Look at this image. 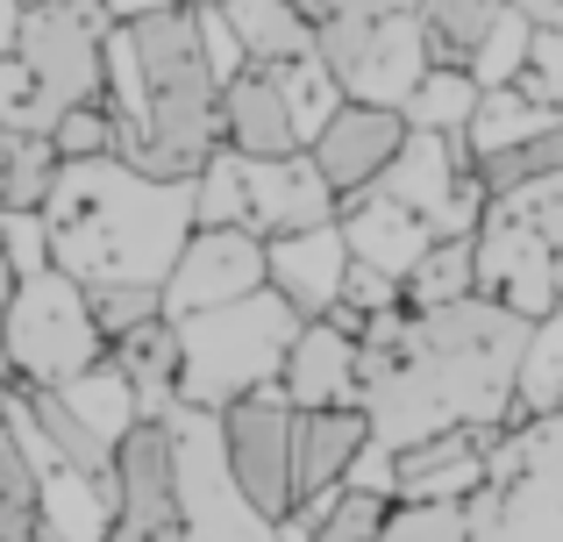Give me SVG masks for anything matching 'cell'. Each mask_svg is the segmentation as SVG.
I'll return each mask as SVG.
<instances>
[{"label":"cell","instance_id":"1","mask_svg":"<svg viewBox=\"0 0 563 542\" xmlns=\"http://www.w3.org/2000/svg\"><path fill=\"white\" fill-rule=\"evenodd\" d=\"M528 321L478 300L407 314L385 307L357 329V378L378 450H407L450 429H499L514 435V392H521Z\"/></svg>","mask_w":563,"mask_h":542},{"label":"cell","instance_id":"2","mask_svg":"<svg viewBox=\"0 0 563 542\" xmlns=\"http://www.w3.org/2000/svg\"><path fill=\"white\" fill-rule=\"evenodd\" d=\"M51 265L93 286H165L192 243V186H165L129 172L122 157L65 165L43 200Z\"/></svg>","mask_w":563,"mask_h":542},{"label":"cell","instance_id":"3","mask_svg":"<svg viewBox=\"0 0 563 542\" xmlns=\"http://www.w3.org/2000/svg\"><path fill=\"white\" fill-rule=\"evenodd\" d=\"M143 71V143L122 157L129 172L165 186H192L200 165L221 151V79L207 65L200 8H165L129 22Z\"/></svg>","mask_w":563,"mask_h":542},{"label":"cell","instance_id":"4","mask_svg":"<svg viewBox=\"0 0 563 542\" xmlns=\"http://www.w3.org/2000/svg\"><path fill=\"white\" fill-rule=\"evenodd\" d=\"M307 321L278 300L272 286L250 292L235 307H214V314H186L179 343H186V386L179 407L192 414H221V407L250 400V392H272L278 372H286L292 343H300Z\"/></svg>","mask_w":563,"mask_h":542},{"label":"cell","instance_id":"5","mask_svg":"<svg viewBox=\"0 0 563 542\" xmlns=\"http://www.w3.org/2000/svg\"><path fill=\"white\" fill-rule=\"evenodd\" d=\"M108 343L93 329L86 286L65 272H43L14 286V307L0 321V386H79L86 372H100Z\"/></svg>","mask_w":563,"mask_h":542},{"label":"cell","instance_id":"6","mask_svg":"<svg viewBox=\"0 0 563 542\" xmlns=\"http://www.w3.org/2000/svg\"><path fill=\"white\" fill-rule=\"evenodd\" d=\"M221 435V472H229L235 500L250 507V521L264 529H286L300 515V407L286 392H250V400L221 407L214 414Z\"/></svg>","mask_w":563,"mask_h":542},{"label":"cell","instance_id":"7","mask_svg":"<svg viewBox=\"0 0 563 542\" xmlns=\"http://www.w3.org/2000/svg\"><path fill=\"white\" fill-rule=\"evenodd\" d=\"M108 14L93 0H43L22 22V71L36 79L43 108H108Z\"/></svg>","mask_w":563,"mask_h":542},{"label":"cell","instance_id":"8","mask_svg":"<svg viewBox=\"0 0 563 542\" xmlns=\"http://www.w3.org/2000/svg\"><path fill=\"white\" fill-rule=\"evenodd\" d=\"M314 57L335 71L343 100L364 108H393L407 114L413 86L428 79V43H421V14H357V22H329L314 29Z\"/></svg>","mask_w":563,"mask_h":542},{"label":"cell","instance_id":"9","mask_svg":"<svg viewBox=\"0 0 563 542\" xmlns=\"http://www.w3.org/2000/svg\"><path fill=\"white\" fill-rule=\"evenodd\" d=\"M186 529V457L172 421H136L114 443V535Z\"/></svg>","mask_w":563,"mask_h":542},{"label":"cell","instance_id":"10","mask_svg":"<svg viewBox=\"0 0 563 542\" xmlns=\"http://www.w3.org/2000/svg\"><path fill=\"white\" fill-rule=\"evenodd\" d=\"M264 286H272V243L257 229H192V243L165 278V314H214V307H235Z\"/></svg>","mask_w":563,"mask_h":542},{"label":"cell","instance_id":"11","mask_svg":"<svg viewBox=\"0 0 563 542\" xmlns=\"http://www.w3.org/2000/svg\"><path fill=\"white\" fill-rule=\"evenodd\" d=\"M407 114H393V108H364V100H343L335 108V122L321 129L314 143H307V157L321 165V179H329V193L335 200H357V193H372V186L393 172V157L407 151Z\"/></svg>","mask_w":563,"mask_h":542},{"label":"cell","instance_id":"12","mask_svg":"<svg viewBox=\"0 0 563 542\" xmlns=\"http://www.w3.org/2000/svg\"><path fill=\"white\" fill-rule=\"evenodd\" d=\"M478 292L536 329V321L556 314V251L536 243L528 229L485 214V229H478Z\"/></svg>","mask_w":563,"mask_h":542},{"label":"cell","instance_id":"13","mask_svg":"<svg viewBox=\"0 0 563 542\" xmlns=\"http://www.w3.org/2000/svg\"><path fill=\"white\" fill-rule=\"evenodd\" d=\"M250 229H257L264 243L278 236H307V229H329L335 214H343V200L329 193V179H321L314 157H264V165H250Z\"/></svg>","mask_w":563,"mask_h":542},{"label":"cell","instance_id":"14","mask_svg":"<svg viewBox=\"0 0 563 542\" xmlns=\"http://www.w3.org/2000/svg\"><path fill=\"white\" fill-rule=\"evenodd\" d=\"M343 278H350L343 222L272 243V292H278V300H286L300 321H329L335 307H343Z\"/></svg>","mask_w":563,"mask_h":542},{"label":"cell","instance_id":"15","mask_svg":"<svg viewBox=\"0 0 563 542\" xmlns=\"http://www.w3.org/2000/svg\"><path fill=\"white\" fill-rule=\"evenodd\" d=\"M278 392H286L300 414H314V407H364L357 335H350L343 321H307L292 357H286V372H278Z\"/></svg>","mask_w":563,"mask_h":542},{"label":"cell","instance_id":"16","mask_svg":"<svg viewBox=\"0 0 563 542\" xmlns=\"http://www.w3.org/2000/svg\"><path fill=\"white\" fill-rule=\"evenodd\" d=\"M221 151L250 157V165L307 151V136H300V122H292L286 93L272 86V71H243V79L221 86Z\"/></svg>","mask_w":563,"mask_h":542},{"label":"cell","instance_id":"17","mask_svg":"<svg viewBox=\"0 0 563 542\" xmlns=\"http://www.w3.org/2000/svg\"><path fill=\"white\" fill-rule=\"evenodd\" d=\"M343 243H350V265H364V272H385V278H399L407 286V272L428 257V222L421 214H407L399 200H385V193H357V200H343Z\"/></svg>","mask_w":563,"mask_h":542},{"label":"cell","instance_id":"18","mask_svg":"<svg viewBox=\"0 0 563 542\" xmlns=\"http://www.w3.org/2000/svg\"><path fill=\"white\" fill-rule=\"evenodd\" d=\"M108 372L136 392V421H165L179 407V386H186V343H179V321L157 314L143 321L136 335L108 350Z\"/></svg>","mask_w":563,"mask_h":542},{"label":"cell","instance_id":"19","mask_svg":"<svg viewBox=\"0 0 563 542\" xmlns=\"http://www.w3.org/2000/svg\"><path fill=\"white\" fill-rule=\"evenodd\" d=\"M372 450V414L364 407H314L300 414V500L343 493Z\"/></svg>","mask_w":563,"mask_h":542},{"label":"cell","instance_id":"20","mask_svg":"<svg viewBox=\"0 0 563 542\" xmlns=\"http://www.w3.org/2000/svg\"><path fill=\"white\" fill-rule=\"evenodd\" d=\"M221 22L235 29V51H243L250 71H278L292 57H314V29L292 0H229Z\"/></svg>","mask_w":563,"mask_h":542},{"label":"cell","instance_id":"21","mask_svg":"<svg viewBox=\"0 0 563 542\" xmlns=\"http://www.w3.org/2000/svg\"><path fill=\"white\" fill-rule=\"evenodd\" d=\"M550 129H563V114L521 79V86H499V93H485L464 136H471V151H478V157H499V151H514V143L550 136Z\"/></svg>","mask_w":563,"mask_h":542},{"label":"cell","instance_id":"22","mask_svg":"<svg viewBox=\"0 0 563 542\" xmlns=\"http://www.w3.org/2000/svg\"><path fill=\"white\" fill-rule=\"evenodd\" d=\"M464 300H478V236L428 243V257L399 286V307L407 314H442V307H464Z\"/></svg>","mask_w":563,"mask_h":542},{"label":"cell","instance_id":"23","mask_svg":"<svg viewBox=\"0 0 563 542\" xmlns=\"http://www.w3.org/2000/svg\"><path fill=\"white\" fill-rule=\"evenodd\" d=\"M507 0H428L421 8V43H428V65L442 71H471L485 51V36L499 29Z\"/></svg>","mask_w":563,"mask_h":542},{"label":"cell","instance_id":"24","mask_svg":"<svg viewBox=\"0 0 563 542\" xmlns=\"http://www.w3.org/2000/svg\"><path fill=\"white\" fill-rule=\"evenodd\" d=\"M0 542H43V472L8 407H0Z\"/></svg>","mask_w":563,"mask_h":542},{"label":"cell","instance_id":"25","mask_svg":"<svg viewBox=\"0 0 563 542\" xmlns=\"http://www.w3.org/2000/svg\"><path fill=\"white\" fill-rule=\"evenodd\" d=\"M542 414H563V307L528 329L521 392H514V429H528V421H542Z\"/></svg>","mask_w":563,"mask_h":542},{"label":"cell","instance_id":"26","mask_svg":"<svg viewBox=\"0 0 563 542\" xmlns=\"http://www.w3.org/2000/svg\"><path fill=\"white\" fill-rule=\"evenodd\" d=\"M478 100H485V86L471 79V71H442L435 65L407 100V129H421V136H464L471 114H478Z\"/></svg>","mask_w":563,"mask_h":542},{"label":"cell","instance_id":"27","mask_svg":"<svg viewBox=\"0 0 563 542\" xmlns=\"http://www.w3.org/2000/svg\"><path fill=\"white\" fill-rule=\"evenodd\" d=\"M192 229H250V172L235 151H214L192 179Z\"/></svg>","mask_w":563,"mask_h":542},{"label":"cell","instance_id":"28","mask_svg":"<svg viewBox=\"0 0 563 542\" xmlns=\"http://www.w3.org/2000/svg\"><path fill=\"white\" fill-rule=\"evenodd\" d=\"M272 86L286 93V108H292V122H300L307 143H314L321 129L335 122V108H343V86H335V71L321 65V57H292V65H278Z\"/></svg>","mask_w":563,"mask_h":542},{"label":"cell","instance_id":"29","mask_svg":"<svg viewBox=\"0 0 563 542\" xmlns=\"http://www.w3.org/2000/svg\"><path fill=\"white\" fill-rule=\"evenodd\" d=\"M556 172H563V129H550V136H536V143H514V151H499V157H478V186L493 200L521 193V186H536V179H556Z\"/></svg>","mask_w":563,"mask_h":542},{"label":"cell","instance_id":"30","mask_svg":"<svg viewBox=\"0 0 563 542\" xmlns=\"http://www.w3.org/2000/svg\"><path fill=\"white\" fill-rule=\"evenodd\" d=\"M528 51H536V22H528V14L507 0V14H499V29L485 36V51H478V65H471V79H478L485 93H499V86H521Z\"/></svg>","mask_w":563,"mask_h":542},{"label":"cell","instance_id":"31","mask_svg":"<svg viewBox=\"0 0 563 542\" xmlns=\"http://www.w3.org/2000/svg\"><path fill=\"white\" fill-rule=\"evenodd\" d=\"M86 307H93V329H100V343H122V335H136L143 321H157L165 314V286H93L86 292Z\"/></svg>","mask_w":563,"mask_h":542},{"label":"cell","instance_id":"32","mask_svg":"<svg viewBox=\"0 0 563 542\" xmlns=\"http://www.w3.org/2000/svg\"><path fill=\"white\" fill-rule=\"evenodd\" d=\"M485 214H499V222L528 229L536 243H550V251H563V172H556V179H536V186H521V193H507V200H493Z\"/></svg>","mask_w":563,"mask_h":542},{"label":"cell","instance_id":"33","mask_svg":"<svg viewBox=\"0 0 563 542\" xmlns=\"http://www.w3.org/2000/svg\"><path fill=\"white\" fill-rule=\"evenodd\" d=\"M0 265H8L14 278H43V272H57V265H51V229H43V214H14V208H0Z\"/></svg>","mask_w":563,"mask_h":542},{"label":"cell","instance_id":"34","mask_svg":"<svg viewBox=\"0 0 563 542\" xmlns=\"http://www.w3.org/2000/svg\"><path fill=\"white\" fill-rule=\"evenodd\" d=\"M51 151L65 157V165H93V157H114V114H108V108H71V114H57Z\"/></svg>","mask_w":563,"mask_h":542},{"label":"cell","instance_id":"35","mask_svg":"<svg viewBox=\"0 0 563 542\" xmlns=\"http://www.w3.org/2000/svg\"><path fill=\"white\" fill-rule=\"evenodd\" d=\"M307 14V29H329V22H357V14H385V0H292Z\"/></svg>","mask_w":563,"mask_h":542},{"label":"cell","instance_id":"36","mask_svg":"<svg viewBox=\"0 0 563 542\" xmlns=\"http://www.w3.org/2000/svg\"><path fill=\"white\" fill-rule=\"evenodd\" d=\"M108 22H143V14H165V8H179V0H93Z\"/></svg>","mask_w":563,"mask_h":542},{"label":"cell","instance_id":"37","mask_svg":"<svg viewBox=\"0 0 563 542\" xmlns=\"http://www.w3.org/2000/svg\"><path fill=\"white\" fill-rule=\"evenodd\" d=\"M22 22H29V0H0V57L22 51Z\"/></svg>","mask_w":563,"mask_h":542},{"label":"cell","instance_id":"38","mask_svg":"<svg viewBox=\"0 0 563 542\" xmlns=\"http://www.w3.org/2000/svg\"><path fill=\"white\" fill-rule=\"evenodd\" d=\"M514 8H521L536 29H563V0H514Z\"/></svg>","mask_w":563,"mask_h":542},{"label":"cell","instance_id":"39","mask_svg":"<svg viewBox=\"0 0 563 542\" xmlns=\"http://www.w3.org/2000/svg\"><path fill=\"white\" fill-rule=\"evenodd\" d=\"M108 542H192V521H186V529H165V535H114L108 529Z\"/></svg>","mask_w":563,"mask_h":542},{"label":"cell","instance_id":"40","mask_svg":"<svg viewBox=\"0 0 563 542\" xmlns=\"http://www.w3.org/2000/svg\"><path fill=\"white\" fill-rule=\"evenodd\" d=\"M179 8H229V0H179Z\"/></svg>","mask_w":563,"mask_h":542},{"label":"cell","instance_id":"41","mask_svg":"<svg viewBox=\"0 0 563 542\" xmlns=\"http://www.w3.org/2000/svg\"><path fill=\"white\" fill-rule=\"evenodd\" d=\"M556 307H563V251H556Z\"/></svg>","mask_w":563,"mask_h":542},{"label":"cell","instance_id":"42","mask_svg":"<svg viewBox=\"0 0 563 542\" xmlns=\"http://www.w3.org/2000/svg\"><path fill=\"white\" fill-rule=\"evenodd\" d=\"M29 8H43V0H29Z\"/></svg>","mask_w":563,"mask_h":542}]
</instances>
